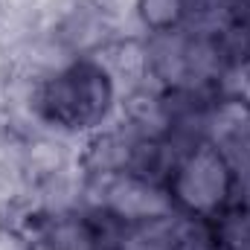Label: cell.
I'll return each instance as SVG.
<instances>
[{"label": "cell", "mask_w": 250, "mask_h": 250, "mask_svg": "<svg viewBox=\"0 0 250 250\" xmlns=\"http://www.w3.org/2000/svg\"><path fill=\"white\" fill-rule=\"evenodd\" d=\"M123 90L99 59H76L38 82V114L47 128L87 137L117 120Z\"/></svg>", "instance_id": "obj_1"}, {"label": "cell", "mask_w": 250, "mask_h": 250, "mask_svg": "<svg viewBox=\"0 0 250 250\" xmlns=\"http://www.w3.org/2000/svg\"><path fill=\"white\" fill-rule=\"evenodd\" d=\"M236 187L239 178L224 163V157L207 143L187 151L169 178V192L175 207L207 221H212L218 212L230 207Z\"/></svg>", "instance_id": "obj_2"}, {"label": "cell", "mask_w": 250, "mask_h": 250, "mask_svg": "<svg viewBox=\"0 0 250 250\" xmlns=\"http://www.w3.org/2000/svg\"><path fill=\"white\" fill-rule=\"evenodd\" d=\"M87 204H90L87 209H105L128 227L154 221L178 209L166 184H157L151 178L131 175V172L114 175V178H90Z\"/></svg>", "instance_id": "obj_3"}, {"label": "cell", "mask_w": 250, "mask_h": 250, "mask_svg": "<svg viewBox=\"0 0 250 250\" xmlns=\"http://www.w3.org/2000/svg\"><path fill=\"white\" fill-rule=\"evenodd\" d=\"M207 146H212L239 181L250 178V99L242 93L218 96L207 120Z\"/></svg>", "instance_id": "obj_4"}, {"label": "cell", "mask_w": 250, "mask_h": 250, "mask_svg": "<svg viewBox=\"0 0 250 250\" xmlns=\"http://www.w3.org/2000/svg\"><path fill=\"white\" fill-rule=\"evenodd\" d=\"M146 143H148V137L137 134L131 125L117 117L108 125H102L99 131L84 137L82 154H79L82 169L90 178H114V175L134 172L137 157Z\"/></svg>", "instance_id": "obj_5"}, {"label": "cell", "mask_w": 250, "mask_h": 250, "mask_svg": "<svg viewBox=\"0 0 250 250\" xmlns=\"http://www.w3.org/2000/svg\"><path fill=\"white\" fill-rule=\"evenodd\" d=\"M32 239L47 250H99L90 212H56L29 215L23 224Z\"/></svg>", "instance_id": "obj_6"}, {"label": "cell", "mask_w": 250, "mask_h": 250, "mask_svg": "<svg viewBox=\"0 0 250 250\" xmlns=\"http://www.w3.org/2000/svg\"><path fill=\"white\" fill-rule=\"evenodd\" d=\"M131 18L140 29V35L151 32H169L184 26L187 21V0H134Z\"/></svg>", "instance_id": "obj_7"}, {"label": "cell", "mask_w": 250, "mask_h": 250, "mask_svg": "<svg viewBox=\"0 0 250 250\" xmlns=\"http://www.w3.org/2000/svg\"><path fill=\"white\" fill-rule=\"evenodd\" d=\"M35 239L21 224H3L0 227V250H32Z\"/></svg>", "instance_id": "obj_8"}, {"label": "cell", "mask_w": 250, "mask_h": 250, "mask_svg": "<svg viewBox=\"0 0 250 250\" xmlns=\"http://www.w3.org/2000/svg\"><path fill=\"white\" fill-rule=\"evenodd\" d=\"M233 207H239V209H245L250 215V178L248 181H239V187H236V195H233V201H230Z\"/></svg>", "instance_id": "obj_9"}, {"label": "cell", "mask_w": 250, "mask_h": 250, "mask_svg": "<svg viewBox=\"0 0 250 250\" xmlns=\"http://www.w3.org/2000/svg\"><path fill=\"white\" fill-rule=\"evenodd\" d=\"M32 250H47V248H41V245H38V242H35V245H32Z\"/></svg>", "instance_id": "obj_10"}, {"label": "cell", "mask_w": 250, "mask_h": 250, "mask_svg": "<svg viewBox=\"0 0 250 250\" xmlns=\"http://www.w3.org/2000/svg\"><path fill=\"white\" fill-rule=\"evenodd\" d=\"M248 99H250V93H248Z\"/></svg>", "instance_id": "obj_11"}]
</instances>
